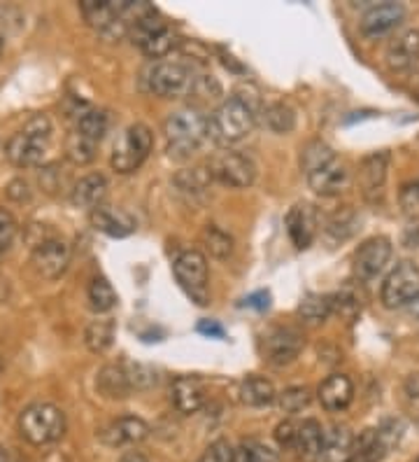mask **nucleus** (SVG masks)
Listing matches in <instances>:
<instances>
[{
  "label": "nucleus",
  "mask_w": 419,
  "mask_h": 462,
  "mask_svg": "<svg viewBox=\"0 0 419 462\" xmlns=\"http://www.w3.org/2000/svg\"><path fill=\"white\" fill-rule=\"evenodd\" d=\"M163 134L170 157L189 159L207 141V119L194 107H185L166 119Z\"/></svg>",
  "instance_id": "2"
},
{
  "label": "nucleus",
  "mask_w": 419,
  "mask_h": 462,
  "mask_svg": "<svg viewBox=\"0 0 419 462\" xmlns=\"http://www.w3.org/2000/svg\"><path fill=\"white\" fill-rule=\"evenodd\" d=\"M233 462H279V453L266 441L245 439L233 448Z\"/></svg>",
  "instance_id": "28"
},
{
  "label": "nucleus",
  "mask_w": 419,
  "mask_h": 462,
  "mask_svg": "<svg viewBox=\"0 0 419 462\" xmlns=\"http://www.w3.org/2000/svg\"><path fill=\"white\" fill-rule=\"evenodd\" d=\"M403 19H405V7L401 3L373 5L361 17V33L366 38H382V35L391 33L396 26H401Z\"/></svg>",
  "instance_id": "15"
},
{
  "label": "nucleus",
  "mask_w": 419,
  "mask_h": 462,
  "mask_svg": "<svg viewBox=\"0 0 419 462\" xmlns=\"http://www.w3.org/2000/svg\"><path fill=\"white\" fill-rule=\"evenodd\" d=\"M175 45H178V35L166 26V29L159 31L154 38L147 40L145 45H142V51H145L150 59H161L166 57V54H170V51L175 50Z\"/></svg>",
  "instance_id": "36"
},
{
  "label": "nucleus",
  "mask_w": 419,
  "mask_h": 462,
  "mask_svg": "<svg viewBox=\"0 0 419 462\" xmlns=\"http://www.w3.org/2000/svg\"><path fill=\"white\" fill-rule=\"evenodd\" d=\"M389 152L382 150V152H373L369 157H363L361 166H359V187H361V194L369 201H378L385 197V185L387 175H389Z\"/></svg>",
  "instance_id": "14"
},
{
  "label": "nucleus",
  "mask_w": 419,
  "mask_h": 462,
  "mask_svg": "<svg viewBox=\"0 0 419 462\" xmlns=\"http://www.w3.org/2000/svg\"><path fill=\"white\" fill-rule=\"evenodd\" d=\"M417 462H419V457H417Z\"/></svg>",
  "instance_id": "51"
},
{
  "label": "nucleus",
  "mask_w": 419,
  "mask_h": 462,
  "mask_svg": "<svg viewBox=\"0 0 419 462\" xmlns=\"http://www.w3.org/2000/svg\"><path fill=\"white\" fill-rule=\"evenodd\" d=\"M303 334L294 328H278L263 338V356L273 366L291 365L301 356Z\"/></svg>",
  "instance_id": "13"
},
{
  "label": "nucleus",
  "mask_w": 419,
  "mask_h": 462,
  "mask_svg": "<svg viewBox=\"0 0 419 462\" xmlns=\"http://www.w3.org/2000/svg\"><path fill=\"white\" fill-rule=\"evenodd\" d=\"M19 432L23 439L33 446L54 444L66 432V416L59 406L38 402L26 406L19 416Z\"/></svg>",
  "instance_id": "4"
},
{
  "label": "nucleus",
  "mask_w": 419,
  "mask_h": 462,
  "mask_svg": "<svg viewBox=\"0 0 419 462\" xmlns=\"http://www.w3.org/2000/svg\"><path fill=\"white\" fill-rule=\"evenodd\" d=\"M317 397L326 411L341 413L345 411L347 406L352 404L354 383L350 381V376H345V374H331L324 383L319 385Z\"/></svg>",
  "instance_id": "19"
},
{
  "label": "nucleus",
  "mask_w": 419,
  "mask_h": 462,
  "mask_svg": "<svg viewBox=\"0 0 419 462\" xmlns=\"http://www.w3.org/2000/svg\"><path fill=\"white\" fill-rule=\"evenodd\" d=\"M105 197H107L105 175L91 173V175H84L82 180L75 185L70 201H73V206H77V208L94 210L98 208V206H103Z\"/></svg>",
  "instance_id": "24"
},
{
  "label": "nucleus",
  "mask_w": 419,
  "mask_h": 462,
  "mask_svg": "<svg viewBox=\"0 0 419 462\" xmlns=\"http://www.w3.org/2000/svg\"><path fill=\"white\" fill-rule=\"evenodd\" d=\"M298 313L303 316V320L313 322H324L331 316V297H322V294H307L305 299L298 306Z\"/></svg>",
  "instance_id": "33"
},
{
  "label": "nucleus",
  "mask_w": 419,
  "mask_h": 462,
  "mask_svg": "<svg viewBox=\"0 0 419 462\" xmlns=\"http://www.w3.org/2000/svg\"><path fill=\"white\" fill-rule=\"evenodd\" d=\"M96 147H98V143L89 141V138H84L82 134L73 131V134L66 138V157L70 159L73 164L84 166L89 164V162H94Z\"/></svg>",
  "instance_id": "31"
},
{
  "label": "nucleus",
  "mask_w": 419,
  "mask_h": 462,
  "mask_svg": "<svg viewBox=\"0 0 419 462\" xmlns=\"http://www.w3.org/2000/svg\"><path fill=\"white\" fill-rule=\"evenodd\" d=\"M210 171L205 169H194V171H187V173H179L178 175V185L182 192H189V194H198L203 192L210 182Z\"/></svg>",
  "instance_id": "39"
},
{
  "label": "nucleus",
  "mask_w": 419,
  "mask_h": 462,
  "mask_svg": "<svg viewBox=\"0 0 419 462\" xmlns=\"http://www.w3.org/2000/svg\"><path fill=\"white\" fill-rule=\"evenodd\" d=\"M147 434H150V425H147L142 418L123 416L117 418L114 423H110L103 430L101 441L103 444L112 446V448H119V446L140 444L142 439H147Z\"/></svg>",
  "instance_id": "18"
},
{
  "label": "nucleus",
  "mask_w": 419,
  "mask_h": 462,
  "mask_svg": "<svg viewBox=\"0 0 419 462\" xmlns=\"http://www.w3.org/2000/svg\"><path fill=\"white\" fill-rule=\"evenodd\" d=\"M198 332L205 334L210 338H223V328L214 320H201L198 322Z\"/></svg>",
  "instance_id": "45"
},
{
  "label": "nucleus",
  "mask_w": 419,
  "mask_h": 462,
  "mask_svg": "<svg viewBox=\"0 0 419 462\" xmlns=\"http://www.w3.org/2000/svg\"><path fill=\"white\" fill-rule=\"evenodd\" d=\"M19 225L14 220V215L10 210L0 208V253H7L12 248V243L17 238Z\"/></svg>",
  "instance_id": "40"
},
{
  "label": "nucleus",
  "mask_w": 419,
  "mask_h": 462,
  "mask_svg": "<svg viewBox=\"0 0 419 462\" xmlns=\"http://www.w3.org/2000/svg\"><path fill=\"white\" fill-rule=\"evenodd\" d=\"M245 306H250V309H257V310H266L270 306V292H266V290H259V292L250 294V297L245 299Z\"/></svg>",
  "instance_id": "44"
},
{
  "label": "nucleus",
  "mask_w": 419,
  "mask_h": 462,
  "mask_svg": "<svg viewBox=\"0 0 419 462\" xmlns=\"http://www.w3.org/2000/svg\"><path fill=\"white\" fill-rule=\"evenodd\" d=\"M419 297V266L414 262H401L385 278L380 299L385 309H403Z\"/></svg>",
  "instance_id": "7"
},
{
  "label": "nucleus",
  "mask_w": 419,
  "mask_h": 462,
  "mask_svg": "<svg viewBox=\"0 0 419 462\" xmlns=\"http://www.w3.org/2000/svg\"><path fill=\"white\" fill-rule=\"evenodd\" d=\"M198 462H233V448L226 439H217L207 446Z\"/></svg>",
  "instance_id": "42"
},
{
  "label": "nucleus",
  "mask_w": 419,
  "mask_h": 462,
  "mask_svg": "<svg viewBox=\"0 0 419 462\" xmlns=\"http://www.w3.org/2000/svg\"><path fill=\"white\" fill-rule=\"evenodd\" d=\"M170 402L179 413H196L205 404V388L196 376H178L170 388Z\"/></svg>",
  "instance_id": "21"
},
{
  "label": "nucleus",
  "mask_w": 419,
  "mask_h": 462,
  "mask_svg": "<svg viewBox=\"0 0 419 462\" xmlns=\"http://www.w3.org/2000/svg\"><path fill=\"white\" fill-rule=\"evenodd\" d=\"M391 260V241L385 236H373L359 245L354 254V271L361 281H373L385 271Z\"/></svg>",
  "instance_id": "12"
},
{
  "label": "nucleus",
  "mask_w": 419,
  "mask_h": 462,
  "mask_svg": "<svg viewBox=\"0 0 419 462\" xmlns=\"http://www.w3.org/2000/svg\"><path fill=\"white\" fill-rule=\"evenodd\" d=\"M285 225L291 243L298 250H305L310 248V243L314 241V234H317V213L310 203H296L287 213Z\"/></svg>",
  "instance_id": "17"
},
{
  "label": "nucleus",
  "mask_w": 419,
  "mask_h": 462,
  "mask_svg": "<svg viewBox=\"0 0 419 462\" xmlns=\"http://www.w3.org/2000/svg\"><path fill=\"white\" fill-rule=\"evenodd\" d=\"M175 278L179 288L185 290L198 306L210 304V292H207V260L198 250H185L173 264Z\"/></svg>",
  "instance_id": "6"
},
{
  "label": "nucleus",
  "mask_w": 419,
  "mask_h": 462,
  "mask_svg": "<svg viewBox=\"0 0 419 462\" xmlns=\"http://www.w3.org/2000/svg\"><path fill=\"white\" fill-rule=\"evenodd\" d=\"M210 175L222 185L233 189H245L257 180V166L247 154L241 152H219L210 162Z\"/></svg>",
  "instance_id": "9"
},
{
  "label": "nucleus",
  "mask_w": 419,
  "mask_h": 462,
  "mask_svg": "<svg viewBox=\"0 0 419 462\" xmlns=\"http://www.w3.org/2000/svg\"><path fill=\"white\" fill-rule=\"evenodd\" d=\"M51 135V122L47 115H33L19 134L7 141L5 154L17 169L38 166L47 152V141Z\"/></svg>",
  "instance_id": "3"
},
{
  "label": "nucleus",
  "mask_w": 419,
  "mask_h": 462,
  "mask_svg": "<svg viewBox=\"0 0 419 462\" xmlns=\"http://www.w3.org/2000/svg\"><path fill=\"white\" fill-rule=\"evenodd\" d=\"M259 110H261L259 97L247 98L241 91H235L233 97L223 101L207 119V138H213L217 145H231V143L242 141L257 125Z\"/></svg>",
  "instance_id": "1"
},
{
  "label": "nucleus",
  "mask_w": 419,
  "mask_h": 462,
  "mask_svg": "<svg viewBox=\"0 0 419 462\" xmlns=\"http://www.w3.org/2000/svg\"><path fill=\"white\" fill-rule=\"evenodd\" d=\"M398 203H401L403 213L414 217L419 215V180L405 182L401 187V194H398Z\"/></svg>",
  "instance_id": "41"
},
{
  "label": "nucleus",
  "mask_w": 419,
  "mask_h": 462,
  "mask_svg": "<svg viewBox=\"0 0 419 462\" xmlns=\"http://www.w3.org/2000/svg\"><path fill=\"white\" fill-rule=\"evenodd\" d=\"M151 145H154V135H151L150 126L131 125L112 147V169L123 175L133 173L145 164V159L151 152Z\"/></svg>",
  "instance_id": "5"
},
{
  "label": "nucleus",
  "mask_w": 419,
  "mask_h": 462,
  "mask_svg": "<svg viewBox=\"0 0 419 462\" xmlns=\"http://www.w3.org/2000/svg\"><path fill=\"white\" fill-rule=\"evenodd\" d=\"M89 220L96 231H103V234L112 238H123L135 231V220L126 210L112 208V206H105V203L91 210Z\"/></svg>",
  "instance_id": "20"
},
{
  "label": "nucleus",
  "mask_w": 419,
  "mask_h": 462,
  "mask_svg": "<svg viewBox=\"0 0 419 462\" xmlns=\"http://www.w3.org/2000/svg\"><path fill=\"white\" fill-rule=\"evenodd\" d=\"M196 87L194 70L179 61H161L150 73V89L161 98H179Z\"/></svg>",
  "instance_id": "8"
},
{
  "label": "nucleus",
  "mask_w": 419,
  "mask_h": 462,
  "mask_svg": "<svg viewBox=\"0 0 419 462\" xmlns=\"http://www.w3.org/2000/svg\"><path fill=\"white\" fill-rule=\"evenodd\" d=\"M405 390H408L410 397H419V374H413L405 383Z\"/></svg>",
  "instance_id": "46"
},
{
  "label": "nucleus",
  "mask_w": 419,
  "mask_h": 462,
  "mask_svg": "<svg viewBox=\"0 0 419 462\" xmlns=\"http://www.w3.org/2000/svg\"><path fill=\"white\" fill-rule=\"evenodd\" d=\"M201 241L207 248V253L217 257V260H226L233 253V238L223 229H219L217 225H207L201 234Z\"/></svg>",
  "instance_id": "30"
},
{
  "label": "nucleus",
  "mask_w": 419,
  "mask_h": 462,
  "mask_svg": "<svg viewBox=\"0 0 419 462\" xmlns=\"http://www.w3.org/2000/svg\"><path fill=\"white\" fill-rule=\"evenodd\" d=\"M279 409L285 413H298L303 411L310 402H313V395H310V388L305 385H296V388H287L282 395H278Z\"/></svg>",
  "instance_id": "35"
},
{
  "label": "nucleus",
  "mask_w": 419,
  "mask_h": 462,
  "mask_svg": "<svg viewBox=\"0 0 419 462\" xmlns=\"http://www.w3.org/2000/svg\"><path fill=\"white\" fill-rule=\"evenodd\" d=\"M354 437L345 425H333L329 432H324V451L322 462H342L352 453Z\"/></svg>",
  "instance_id": "26"
},
{
  "label": "nucleus",
  "mask_w": 419,
  "mask_h": 462,
  "mask_svg": "<svg viewBox=\"0 0 419 462\" xmlns=\"http://www.w3.org/2000/svg\"><path fill=\"white\" fill-rule=\"evenodd\" d=\"M294 451L303 462H319L322 451H324V430L314 418H307L298 423L296 441H294Z\"/></svg>",
  "instance_id": "22"
},
{
  "label": "nucleus",
  "mask_w": 419,
  "mask_h": 462,
  "mask_svg": "<svg viewBox=\"0 0 419 462\" xmlns=\"http://www.w3.org/2000/svg\"><path fill=\"white\" fill-rule=\"evenodd\" d=\"M307 185L319 197H338L350 185V169L341 157H329L319 166L310 169L305 173Z\"/></svg>",
  "instance_id": "10"
},
{
  "label": "nucleus",
  "mask_w": 419,
  "mask_h": 462,
  "mask_svg": "<svg viewBox=\"0 0 419 462\" xmlns=\"http://www.w3.org/2000/svg\"><path fill=\"white\" fill-rule=\"evenodd\" d=\"M333 154L335 152L331 150L329 145H326V143H322V141L307 143L305 150L301 152V169L307 173V171L314 169V166H319L322 162H326L329 157H333Z\"/></svg>",
  "instance_id": "37"
},
{
  "label": "nucleus",
  "mask_w": 419,
  "mask_h": 462,
  "mask_svg": "<svg viewBox=\"0 0 419 462\" xmlns=\"http://www.w3.org/2000/svg\"><path fill=\"white\" fill-rule=\"evenodd\" d=\"M89 306L96 313H107L117 306V292L105 278H94L89 285Z\"/></svg>",
  "instance_id": "32"
},
{
  "label": "nucleus",
  "mask_w": 419,
  "mask_h": 462,
  "mask_svg": "<svg viewBox=\"0 0 419 462\" xmlns=\"http://www.w3.org/2000/svg\"><path fill=\"white\" fill-rule=\"evenodd\" d=\"M278 400V393H275V385L270 383L269 378L263 376H250L242 381L241 385V402L251 409H261V406H269Z\"/></svg>",
  "instance_id": "25"
},
{
  "label": "nucleus",
  "mask_w": 419,
  "mask_h": 462,
  "mask_svg": "<svg viewBox=\"0 0 419 462\" xmlns=\"http://www.w3.org/2000/svg\"><path fill=\"white\" fill-rule=\"evenodd\" d=\"M385 61L394 73L413 70L419 63V31H403V33H398L396 38L391 40L389 47H387Z\"/></svg>",
  "instance_id": "16"
},
{
  "label": "nucleus",
  "mask_w": 419,
  "mask_h": 462,
  "mask_svg": "<svg viewBox=\"0 0 419 462\" xmlns=\"http://www.w3.org/2000/svg\"><path fill=\"white\" fill-rule=\"evenodd\" d=\"M3 47H5V38L0 35V51H3Z\"/></svg>",
  "instance_id": "50"
},
{
  "label": "nucleus",
  "mask_w": 419,
  "mask_h": 462,
  "mask_svg": "<svg viewBox=\"0 0 419 462\" xmlns=\"http://www.w3.org/2000/svg\"><path fill=\"white\" fill-rule=\"evenodd\" d=\"M114 341V320H94L84 332V344L91 353H105Z\"/></svg>",
  "instance_id": "29"
},
{
  "label": "nucleus",
  "mask_w": 419,
  "mask_h": 462,
  "mask_svg": "<svg viewBox=\"0 0 419 462\" xmlns=\"http://www.w3.org/2000/svg\"><path fill=\"white\" fill-rule=\"evenodd\" d=\"M77 134H82L84 138H89L94 143H101L103 135L107 131V115L101 113V110H89L84 113L77 122Z\"/></svg>",
  "instance_id": "34"
},
{
  "label": "nucleus",
  "mask_w": 419,
  "mask_h": 462,
  "mask_svg": "<svg viewBox=\"0 0 419 462\" xmlns=\"http://www.w3.org/2000/svg\"><path fill=\"white\" fill-rule=\"evenodd\" d=\"M408 309H410V313H413L414 318H419V297L414 299V301H413V304L408 306Z\"/></svg>",
  "instance_id": "49"
},
{
  "label": "nucleus",
  "mask_w": 419,
  "mask_h": 462,
  "mask_svg": "<svg viewBox=\"0 0 419 462\" xmlns=\"http://www.w3.org/2000/svg\"><path fill=\"white\" fill-rule=\"evenodd\" d=\"M296 430H298V423H294V420H285V423H279L278 428H275V439H278V444L282 446V448H289V451H294Z\"/></svg>",
  "instance_id": "43"
},
{
  "label": "nucleus",
  "mask_w": 419,
  "mask_h": 462,
  "mask_svg": "<svg viewBox=\"0 0 419 462\" xmlns=\"http://www.w3.org/2000/svg\"><path fill=\"white\" fill-rule=\"evenodd\" d=\"M70 245L61 238H45L40 241L33 250V257H31V264L38 271V276L47 278V281H54V278L63 276L70 264Z\"/></svg>",
  "instance_id": "11"
},
{
  "label": "nucleus",
  "mask_w": 419,
  "mask_h": 462,
  "mask_svg": "<svg viewBox=\"0 0 419 462\" xmlns=\"http://www.w3.org/2000/svg\"><path fill=\"white\" fill-rule=\"evenodd\" d=\"M0 462H17L7 448H0Z\"/></svg>",
  "instance_id": "48"
},
{
  "label": "nucleus",
  "mask_w": 419,
  "mask_h": 462,
  "mask_svg": "<svg viewBox=\"0 0 419 462\" xmlns=\"http://www.w3.org/2000/svg\"><path fill=\"white\" fill-rule=\"evenodd\" d=\"M263 126L273 134H289L296 126V113L287 103H270L263 110Z\"/></svg>",
  "instance_id": "27"
},
{
  "label": "nucleus",
  "mask_w": 419,
  "mask_h": 462,
  "mask_svg": "<svg viewBox=\"0 0 419 462\" xmlns=\"http://www.w3.org/2000/svg\"><path fill=\"white\" fill-rule=\"evenodd\" d=\"M119 462H150V460H147V457L142 456L140 451H129V453H123L122 460Z\"/></svg>",
  "instance_id": "47"
},
{
  "label": "nucleus",
  "mask_w": 419,
  "mask_h": 462,
  "mask_svg": "<svg viewBox=\"0 0 419 462\" xmlns=\"http://www.w3.org/2000/svg\"><path fill=\"white\" fill-rule=\"evenodd\" d=\"M96 388L107 400H123L133 393L129 381V372H126V365H107L98 372L96 378Z\"/></svg>",
  "instance_id": "23"
},
{
  "label": "nucleus",
  "mask_w": 419,
  "mask_h": 462,
  "mask_svg": "<svg viewBox=\"0 0 419 462\" xmlns=\"http://www.w3.org/2000/svg\"><path fill=\"white\" fill-rule=\"evenodd\" d=\"M126 372L133 390H150L159 383V374L147 365H126Z\"/></svg>",
  "instance_id": "38"
}]
</instances>
